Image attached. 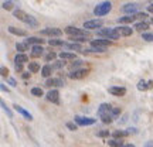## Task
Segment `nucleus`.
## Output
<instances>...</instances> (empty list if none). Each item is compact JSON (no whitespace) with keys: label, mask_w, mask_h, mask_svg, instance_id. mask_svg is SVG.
Masks as SVG:
<instances>
[{"label":"nucleus","mask_w":153,"mask_h":147,"mask_svg":"<svg viewBox=\"0 0 153 147\" xmlns=\"http://www.w3.org/2000/svg\"><path fill=\"white\" fill-rule=\"evenodd\" d=\"M120 110L118 108H112L109 103H102L98 108V116L102 119L104 123H112L114 119L118 117Z\"/></svg>","instance_id":"obj_1"},{"label":"nucleus","mask_w":153,"mask_h":147,"mask_svg":"<svg viewBox=\"0 0 153 147\" xmlns=\"http://www.w3.org/2000/svg\"><path fill=\"white\" fill-rule=\"evenodd\" d=\"M98 35L102 38H106V40H119L120 34L116 31V28H99Z\"/></svg>","instance_id":"obj_2"},{"label":"nucleus","mask_w":153,"mask_h":147,"mask_svg":"<svg viewBox=\"0 0 153 147\" xmlns=\"http://www.w3.org/2000/svg\"><path fill=\"white\" fill-rule=\"evenodd\" d=\"M111 10H112V3L111 1H102V3H99L94 9V14L97 17H102V16H106Z\"/></svg>","instance_id":"obj_3"},{"label":"nucleus","mask_w":153,"mask_h":147,"mask_svg":"<svg viewBox=\"0 0 153 147\" xmlns=\"http://www.w3.org/2000/svg\"><path fill=\"white\" fill-rule=\"evenodd\" d=\"M64 31H65L70 37H78V35H87L89 37V34L85 31V30H82V28H76V27H72V26H68V27L64 28Z\"/></svg>","instance_id":"obj_4"},{"label":"nucleus","mask_w":153,"mask_h":147,"mask_svg":"<svg viewBox=\"0 0 153 147\" xmlns=\"http://www.w3.org/2000/svg\"><path fill=\"white\" fill-rule=\"evenodd\" d=\"M139 10V4L137 3H126V4L122 6V11L125 14H131V16H135Z\"/></svg>","instance_id":"obj_5"},{"label":"nucleus","mask_w":153,"mask_h":147,"mask_svg":"<svg viewBox=\"0 0 153 147\" xmlns=\"http://www.w3.org/2000/svg\"><path fill=\"white\" fill-rule=\"evenodd\" d=\"M40 34H41V35H48V37H60L61 34H62V31L57 27H48V28L41 30Z\"/></svg>","instance_id":"obj_6"},{"label":"nucleus","mask_w":153,"mask_h":147,"mask_svg":"<svg viewBox=\"0 0 153 147\" xmlns=\"http://www.w3.org/2000/svg\"><path fill=\"white\" fill-rule=\"evenodd\" d=\"M102 27V20H88V21L84 23V28H87V30H99V28Z\"/></svg>","instance_id":"obj_7"},{"label":"nucleus","mask_w":153,"mask_h":147,"mask_svg":"<svg viewBox=\"0 0 153 147\" xmlns=\"http://www.w3.org/2000/svg\"><path fill=\"white\" fill-rule=\"evenodd\" d=\"M74 122L79 126H91V125H94L97 120L92 119V117H81V116H75Z\"/></svg>","instance_id":"obj_8"},{"label":"nucleus","mask_w":153,"mask_h":147,"mask_svg":"<svg viewBox=\"0 0 153 147\" xmlns=\"http://www.w3.org/2000/svg\"><path fill=\"white\" fill-rule=\"evenodd\" d=\"M87 75H88V69L82 68V69H75V71H71L68 76H70L71 79H82V78H85Z\"/></svg>","instance_id":"obj_9"},{"label":"nucleus","mask_w":153,"mask_h":147,"mask_svg":"<svg viewBox=\"0 0 153 147\" xmlns=\"http://www.w3.org/2000/svg\"><path fill=\"white\" fill-rule=\"evenodd\" d=\"M65 85V82L62 81L61 78H50V79H47V82H45V86H64Z\"/></svg>","instance_id":"obj_10"},{"label":"nucleus","mask_w":153,"mask_h":147,"mask_svg":"<svg viewBox=\"0 0 153 147\" xmlns=\"http://www.w3.org/2000/svg\"><path fill=\"white\" fill-rule=\"evenodd\" d=\"M47 100L48 102H53V103H58L60 102V93H58V91L57 89H53V91H50L48 93H47Z\"/></svg>","instance_id":"obj_11"},{"label":"nucleus","mask_w":153,"mask_h":147,"mask_svg":"<svg viewBox=\"0 0 153 147\" xmlns=\"http://www.w3.org/2000/svg\"><path fill=\"white\" fill-rule=\"evenodd\" d=\"M116 28V31L120 34V37H129L132 35L133 33V30L131 27H128V26H119V27H115Z\"/></svg>","instance_id":"obj_12"},{"label":"nucleus","mask_w":153,"mask_h":147,"mask_svg":"<svg viewBox=\"0 0 153 147\" xmlns=\"http://www.w3.org/2000/svg\"><path fill=\"white\" fill-rule=\"evenodd\" d=\"M111 40H106V38H98V40H91V47H97V45H99V47H108V45H111Z\"/></svg>","instance_id":"obj_13"},{"label":"nucleus","mask_w":153,"mask_h":147,"mask_svg":"<svg viewBox=\"0 0 153 147\" xmlns=\"http://www.w3.org/2000/svg\"><path fill=\"white\" fill-rule=\"evenodd\" d=\"M109 93H112L114 96H123L126 93V89L123 86H111Z\"/></svg>","instance_id":"obj_14"},{"label":"nucleus","mask_w":153,"mask_h":147,"mask_svg":"<svg viewBox=\"0 0 153 147\" xmlns=\"http://www.w3.org/2000/svg\"><path fill=\"white\" fill-rule=\"evenodd\" d=\"M58 57H60L62 61H75L76 60V55L74 54V52H68V51H62V52H60Z\"/></svg>","instance_id":"obj_15"},{"label":"nucleus","mask_w":153,"mask_h":147,"mask_svg":"<svg viewBox=\"0 0 153 147\" xmlns=\"http://www.w3.org/2000/svg\"><path fill=\"white\" fill-rule=\"evenodd\" d=\"M13 16L16 17L17 20H20V21H26V18H27V13H26V11H23V10H20V9H19V10H14L13 11Z\"/></svg>","instance_id":"obj_16"},{"label":"nucleus","mask_w":153,"mask_h":147,"mask_svg":"<svg viewBox=\"0 0 153 147\" xmlns=\"http://www.w3.org/2000/svg\"><path fill=\"white\" fill-rule=\"evenodd\" d=\"M33 51H31V55L33 57H41L44 54V48L43 45H33Z\"/></svg>","instance_id":"obj_17"},{"label":"nucleus","mask_w":153,"mask_h":147,"mask_svg":"<svg viewBox=\"0 0 153 147\" xmlns=\"http://www.w3.org/2000/svg\"><path fill=\"white\" fill-rule=\"evenodd\" d=\"M14 109H16L17 112H19V113H22L23 116H24V117H26L27 120H31V119H33V116H31V114L28 113V112H27L26 109H23L22 106H19V105H14Z\"/></svg>","instance_id":"obj_18"},{"label":"nucleus","mask_w":153,"mask_h":147,"mask_svg":"<svg viewBox=\"0 0 153 147\" xmlns=\"http://www.w3.org/2000/svg\"><path fill=\"white\" fill-rule=\"evenodd\" d=\"M136 20V17L135 16H131V14H128V16H123V17H119L118 18V21L119 23H123V24H128V23H133Z\"/></svg>","instance_id":"obj_19"},{"label":"nucleus","mask_w":153,"mask_h":147,"mask_svg":"<svg viewBox=\"0 0 153 147\" xmlns=\"http://www.w3.org/2000/svg\"><path fill=\"white\" fill-rule=\"evenodd\" d=\"M64 47V49H71V51H81V45H79V43H74V44H64L62 45Z\"/></svg>","instance_id":"obj_20"},{"label":"nucleus","mask_w":153,"mask_h":147,"mask_svg":"<svg viewBox=\"0 0 153 147\" xmlns=\"http://www.w3.org/2000/svg\"><path fill=\"white\" fill-rule=\"evenodd\" d=\"M44 40L38 37H28L27 38V44H31V45H43Z\"/></svg>","instance_id":"obj_21"},{"label":"nucleus","mask_w":153,"mask_h":147,"mask_svg":"<svg viewBox=\"0 0 153 147\" xmlns=\"http://www.w3.org/2000/svg\"><path fill=\"white\" fill-rule=\"evenodd\" d=\"M9 31H10L11 34H16V35H22V37H24V35H27V33L24 31V30H20V28H16L13 27V26H10V27L7 28Z\"/></svg>","instance_id":"obj_22"},{"label":"nucleus","mask_w":153,"mask_h":147,"mask_svg":"<svg viewBox=\"0 0 153 147\" xmlns=\"http://www.w3.org/2000/svg\"><path fill=\"white\" fill-rule=\"evenodd\" d=\"M28 61V57L26 54H17L16 58H14V62L16 64H26Z\"/></svg>","instance_id":"obj_23"},{"label":"nucleus","mask_w":153,"mask_h":147,"mask_svg":"<svg viewBox=\"0 0 153 147\" xmlns=\"http://www.w3.org/2000/svg\"><path fill=\"white\" fill-rule=\"evenodd\" d=\"M135 28H136L137 31H146L149 28V23H146V21L136 23V24H135Z\"/></svg>","instance_id":"obj_24"},{"label":"nucleus","mask_w":153,"mask_h":147,"mask_svg":"<svg viewBox=\"0 0 153 147\" xmlns=\"http://www.w3.org/2000/svg\"><path fill=\"white\" fill-rule=\"evenodd\" d=\"M51 74H53V66L51 65H44L43 69H41V75L45 76V78H48Z\"/></svg>","instance_id":"obj_25"},{"label":"nucleus","mask_w":153,"mask_h":147,"mask_svg":"<svg viewBox=\"0 0 153 147\" xmlns=\"http://www.w3.org/2000/svg\"><path fill=\"white\" fill-rule=\"evenodd\" d=\"M24 23H26V24H28L30 27H37V26H38V21L34 18L33 16H30V14L27 16V18H26V21H24Z\"/></svg>","instance_id":"obj_26"},{"label":"nucleus","mask_w":153,"mask_h":147,"mask_svg":"<svg viewBox=\"0 0 153 147\" xmlns=\"http://www.w3.org/2000/svg\"><path fill=\"white\" fill-rule=\"evenodd\" d=\"M109 146L112 147H125V143L122 142V140H119V139H112V140H109Z\"/></svg>","instance_id":"obj_27"},{"label":"nucleus","mask_w":153,"mask_h":147,"mask_svg":"<svg viewBox=\"0 0 153 147\" xmlns=\"http://www.w3.org/2000/svg\"><path fill=\"white\" fill-rule=\"evenodd\" d=\"M31 95H33V96H37V98H41V96H43L44 95V92H43V89H41V88H31Z\"/></svg>","instance_id":"obj_28"},{"label":"nucleus","mask_w":153,"mask_h":147,"mask_svg":"<svg viewBox=\"0 0 153 147\" xmlns=\"http://www.w3.org/2000/svg\"><path fill=\"white\" fill-rule=\"evenodd\" d=\"M149 88H150V85H149V82H146V81H139V83H137V89H139V91H146Z\"/></svg>","instance_id":"obj_29"},{"label":"nucleus","mask_w":153,"mask_h":147,"mask_svg":"<svg viewBox=\"0 0 153 147\" xmlns=\"http://www.w3.org/2000/svg\"><path fill=\"white\" fill-rule=\"evenodd\" d=\"M48 44L51 45V47H57V45H64V41L62 40H55V38H51V40H48Z\"/></svg>","instance_id":"obj_30"},{"label":"nucleus","mask_w":153,"mask_h":147,"mask_svg":"<svg viewBox=\"0 0 153 147\" xmlns=\"http://www.w3.org/2000/svg\"><path fill=\"white\" fill-rule=\"evenodd\" d=\"M28 69H30V72L36 74V72H38V69H40V65H38L37 62H30V64H28Z\"/></svg>","instance_id":"obj_31"},{"label":"nucleus","mask_w":153,"mask_h":147,"mask_svg":"<svg viewBox=\"0 0 153 147\" xmlns=\"http://www.w3.org/2000/svg\"><path fill=\"white\" fill-rule=\"evenodd\" d=\"M81 65H82V61L81 60H75L71 65H70V69H71V71H75V69H78Z\"/></svg>","instance_id":"obj_32"},{"label":"nucleus","mask_w":153,"mask_h":147,"mask_svg":"<svg viewBox=\"0 0 153 147\" xmlns=\"http://www.w3.org/2000/svg\"><path fill=\"white\" fill-rule=\"evenodd\" d=\"M125 136H129L126 130H116V131H114V137H116V139H118V137L122 139V137H125Z\"/></svg>","instance_id":"obj_33"},{"label":"nucleus","mask_w":153,"mask_h":147,"mask_svg":"<svg viewBox=\"0 0 153 147\" xmlns=\"http://www.w3.org/2000/svg\"><path fill=\"white\" fill-rule=\"evenodd\" d=\"M16 48H17V51H20V54H23V51H27V44H22V43H17Z\"/></svg>","instance_id":"obj_34"},{"label":"nucleus","mask_w":153,"mask_h":147,"mask_svg":"<svg viewBox=\"0 0 153 147\" xmlns=\"http://www.w3.org/2000/svg\"><path fill=\"white\" fill-rule=\"evenodd\" d=\"M142 38L145 40V41L153 43V33H145V34H142Z\"/></svg>","instance_id":"obj_35"},{"label":"nucleus","mask_w":153,"mask_h":147,"mask_svg":"<svg viewBox=\"0 0 153 147\" xmlns=\"http://www.w3.org/2000/svg\"><path fill=\"white\" fill-rule=\"evenodd\" d=\"M55 57H57V54L51 51V52H50V54L47 55V57H45V61H54V60H55Z\"/></svg>","instance_id":"obj_36"},{"label":"nucleus","mask_w":153,"mask_h":147,"mask_svg":"<svg viewBox=\"0 0 153 147\" xmlns=\"http://www.w3.org/2000/svg\"><path fill=\"white\" fill-rule=\"evenodd\" d=\"M135 17H136V18H140V20H145V18L148 17V13H136Z\"/></svg>","instance_id":"obj_37"},{"label":"nucleus","mask_w":153,"mask_h":147,"mask_svg":"<svg viewBox=\"0 0 153 147\" xmlns=\"http://www.w3.org/2000/svg\"><path fill=\"white\" fill-rule=\"evenodd\" d=\"M11 7H13L11 1H4L3 3V9H6V10H11Z\"/></svg>","instance_id":"obj_38"},{"label":"nucleus","mask_w":153,"mask_h":147,"mask_svg":"<svg viewBox=\"0 0 153 147\" xmlns=\"http://www.w3.org/2000/svg\"><path fill=\"white\" fill-rule=\"evenodd\" d=\"M1 106H3V109H4L6 112H7V114H9V116H10V117H13V113H11V110L9 109V108H7V106H6V103H4V102H1Z\"/></svg>","instance_id":"obj_39"},{"label":"nucleus","mask_w":153,"mask_h":147,"mask_svg":"<svg viewBox=\"0 0 153 147\" xmlns=\"http://www.w3.org/2000/svg\"><path fill=\"white\" fill-rule=\"evenodd\" d=\"M67 127H68L70 130H76V125L75 123H71V122H68V123H67Z\"/></svg>","instance_id":"obj_40"},{"label":"nucleus","mask_w":153,"mask_h":147,"mask_svg":"<svg viewBox=\"0 0 153 147\" xmlns=\"http://www.w3.org/2000/svg\"><path fill=\"white\" fill-rule=\"evenodd\" d=\"M98 136H101V137H105V136H109V131H108V130H104V131H99V133H98Z\"/></svg>","instance_id":"obj_41"},{"label":"nucleus","mask_w":153,"mask_h":147,"mask_svg":"<svg viewBox=\"0 0 153 147\" xmlns=\"http://www.w3.org/2000/svg\"><path fill=\"white\" fill-rule=\"evenodd\" d=\"M16 71L17 72H22L23 71V64H16Z\"/></svg>","instance_id":"obj_42"},{"label":"nucleus","mask_w":153,"mask_h":147,"mask_svg":"<svg viewBox=\"0 0 153 147\" xmlns=\"http://www.w3.org/2000/svg\"><path fill=\"white\" fill-rule=\"evenodd\" d=\"M1 75H3V76H7V75H9V71H7V69H6L4 66H3V68H1Z\"/></svg>","instance_id":"obj_43"},{"label":"nucleus","mask_w":153,"mask_h":147,"mask_svg":"<svg viewBox=\"0 0 153 147\" xmlns=\"http://www.w3.org/2000/svg\"><path fill=\"white\" fill-rule=\"evenodd\" d=\"M9 82H10V83L13 85V86H16V81H14L13 78H9Z\"/></svg>","instance_id":"obj_44"},{"label":"nucleus","mask_w":153,"mask_h":147,"mask_svg":"<svg viewBox=\"0 0 153 147\" xmlns=\"http://www.w3.org/2000/svg\"><path fill=\"white\" fill-rule=\"evenodd\" d=\"M128 134H131V133H136V129H128Z\"/></svg>","instance_id":"obj_45"},{"label":"nucleus","mask_w":153,"mask_h":147,"mask_svg":"<svg viewBox=\"0 0 153 147\" xmlns=\"http://www.w3.org/2000/svg\"><path fill=\"white\" fill-rule=\"evenodd\" d=\"M0 86H1V91H3V92H9V89H7V88H6L4 85H3V83H1Z\"/></svg>","instance_id":"obj_46"},{"label":"nucleus","mask_w":153,"mask_h":147,"mask_svg":"<svg viewBox=\"0 0 153 147\" xmlns=\"http://www.w3.org/2000/svg\"><path fill=\"white\" fill-rule=\"evenodd\" d=\"M148 11H150V13H153V4H150L148 7Z\"/></svg>","instance_id":"obj_47"},{"label":"nucleus","mask_w":153,"mask_h":147,"mask_svg":"<svg viewBox=\"0 0 153 147\" xmlns=\"http://www.w3.org/2000/svg\"><path fill=\"white\" fill-rule=\"evenodd\" d=\"M146 147H153V142H150V143H148V144H146Z\"/></svg>","instance_id":"obj_48"},{"label":"nucleus","mask_w":153,"mask_h":147,"mask_svg":"<svg viewBox=\"0 0 153 147\" xmlns=\"http://www.w3.org/2000/svg\"><path fill=\"white\" fill-rule=\"evenodd\" d=\"M125 147H135L133 144H125Z\"/></svg>","instance_id":"obj_49"},{"label":"nucleus","mask_w":153,"mask_h":147,"mask_svg":"<svg viewBox=\"0 0 153 147\" xmlns=\"http://www.w3.org/2000/svg\"><path fill=\"white\" fill-rule=\"evenodd\" d=\"M150 21H152V24H153V17H152V20H150Z\"/></svg>","instance_id":"obj_50"}]
</instances>
